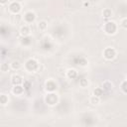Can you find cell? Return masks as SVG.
<instances>
[{
  "label": "cell",
  "mask_w": 127,
  "mask_h": 127,
  "mask_svg": "<svg viewBox=\"0 0 127 127\" xmlns=\"http://www.w3.org/2000/svg\"><path fill=\"white\" fill-rule=\"evenodd\" d=\"M103 29H104V32H105L107 35H113V34H115L116 31H117V25H116V23L113 22V21L107 22V23L104 24Z\"/></svg>",
  "instance_id": "6da1fadb"
},
{
  "label": "cell",
  "mask_w": 127,
  "mask_h": 127,
  "mask_svg": "<svg viewBox=\"0 0 127 127\" xmlns=\"http://www.w3.org/2000/svg\"><path fill=\"white\" fill-rule=\"evenodd\" d=\"M103 57L106 60H108V61L113 60L116 57V51H115V49L110 48V47L104 49V51H103Z\"/></svg>",
  "instance_id": "7a4b0ae2"
},
{
  "label": "cell",
  "mask_w": 127,
  "mask_h": 127,
  "mask_svg": "<svg viewBox=\"0 0 127 127\" xmlns=\"http://www.w3.org/2000/svg\"><path fill=\"white\" fill-rule=\"evenodd\" d=\"M35 19H36V14H35L33 11H28V12H26L25 15H24V17H23V20H24V22H25L26 24H31V23H33V22L35 21Z\"/></svg>",
  "instance_id": "3957f363"
},
{
  "label": "cell",
  "mask_w": 127,
  "mask_h": 127,
  "mask_svg": "<svg viewBox=\"0 0 127 127\" xmlns=\"http://www.w3.org/2000/svg\"><path fill=\"white\" fill-rule=\"evenodd\" d=\"M45 100H46L47 104H49V105L53 106V105L57 104V102H58V97H57V95H56L55 93L51 92V93H49V94L46 96Z\"/></svg>",
  "instance_id": "277c9868"
},
{
  "label": "cell",
  "mask_w": 127,
  "mask_h": 127,
  "mask_svg": "<svg viewBox=\"0 0 127 127\" xmlns=\"http://www.w3.org/2000/svg\"><path fill=\"white\" fill-rule=\"evenodd\" d=\"M8 9H9V11H10L11 13H13V14H18V13L21 11L22 7H21V4H20L19 2H12V3L9 5Z\"/></svg>",
  "instance_id": "5b68a950"
},
{
  "label": "cell",
  "mask_w": 127,
  "mask_h": 127,
  "mask_svg": "<svg viewBox=\"0 0 127 127\" xmlns=\"http://www.w3.org/2000/svg\"><path fill=\"white\" fill-rule=\"evenodd\" d=\"M11 81L14 85H20L21 83H23V78L19 74H13L11 77Z\"/></svg>",
  "instance_id": "8992f818"
},
{
  "label": "cell",
  "mask_w": 127,
  "mask_h": 127,
  "mask_svg": "<svg viewBox=\"0 0 127 127\" xmlns=\"http://www.w3.org/2000/svg\"><path fill=\"white\" fill-rule=\"evenodd\" d=\"M12 92L16 95H21L24 92V87L21 85H14V87L12 88Z\"/></svg>",
  "instance_id": "52a82bcc"
},
{
  "label": "cell",
  "mask_w": 127,
  "mask_h": 127,
  "mask_svg": "<svg viewBox=\"0 0 127 127\" xmlns=\"http://www.w3.org/2000/svg\"><path fill=\"white\" fill-rule=\"evenodd\" d=\"M20 34H21L22 36H24V37L28 36V35L30 34V27H29L28 25L22 26V27L20 28Z\"/></svg>",
  "instance_id": "ba28073f"
},
{
  "label": "cell",
  "mask_w": 127,
  "mask_h": 127,
  "mask_svg": "<svg viewBox=\"0 0 127 127\" xmlns=\"http://www.w3.org/2000/svg\"><path fill=\"white\" fill-rule=\"evenodd\" d=\"M102 88L103 90H111L113 88V83L110 80H105L102 83Z\"/></svg>",
  "instance_id": "9c48e42d"
},
{
  "label": "cell",
  "mask_w": 127,
  "mask_h": 127,
  "mask_svg": "<svg viewBox=\"0 0 127 127\" xmlns=\"http://www.w3.org/2000/svg\"><path fill=\"white\" fill-rule=\"evenodd\" d=\"M89 103H91L92 105H97L100 103V97L99 96H96V95H91L89 97Z\"/></svg>",
  "instance_id": "30bf717a"
},
{
  "label": "cell",
  "mask_w": 127,
  "mask_h": 127,
  "mask_svg": "<svg viewBox=\"0 0 127 127\" xmlns=\"http://www.w3.org/2000/svg\"><path fill=\"white\" fill-rule=\"evenodd\" d=\"M10 67H11L12 69H14V70H18V69L21 67V64H20V62H19L18 60H14V61L11 62Z\"/></svg>",
  "instance_id": "8fae6325"
},
{
  "label": "cell",
  "mask_w": 127,
  "mask_h": 127,
  "mask_svg": "<svg viewBox=\"0 0 127 127\" xmlns=\"http://www.w3.org/2000/svg\"><path fill=\"white\" fill-rule=\"evenodd\" d=\"M51 83H53V80H49V81H47V83H46V88H47V90H49V91H51V92H53L55 89H57V84H56V82L53 84V85H51Z\"/></svg>",
  "instance_id": "7c38bea8"
},
{
  "label": "cell",
  "mask_w": 127,
  "mask_h": 127,
  "mask_svg": "<svg viewBox=\"0 0 127 127\" xmlns=\"http://www.w3.org/2000/svg\"><path fill=\"white\" fill-rule=\"evenodd\" d=\"M76 75H77V72H76L75 69H72V68L67 69V71H66V76H67L68 78H74V77H76Z\"/></svg>",
  "instance_id": "4fadbf2b"
},
{
  "label": "cell",
  "mask_w": 127,
  "mask_h": 127,
  "mask_svg": "<svg viewBox=\"0 0 127 127\" xmlns=\"http://www.w3.org/2000/svg\"><path fill=\"white\" fill-rule=\"evenodd\" d=\"M8 101H9L8 95H6V94L2 93V94L0 95V103H1L2 105H5V104H7V103H8Z\"/></svg>",
  "instance_id": "5bb4252c"
},
{
  "label": "cell",
  "mask_w": 127,
  "mask_h": 127,
  "mask_svg": "<svg viewBox=\"0 0 127 127\" xmlns=\"http://www.w3.org/2000/svg\"><path fill=\"white\" fill-rule=\"evenodd\" d=\"M38 27H39V29H40L41 31H45V30L48 28V23H47L45 20H43V21L39 22V25H38Z\"/></svg>",
  "instance_id": "9a60e30c"
},
{
  "label": "cell",
  "mask_w": 127,
  "mask_h": 127,
  "mask_svg": "<svg viewBox=\"0 0 127 127\" xmlns=\"http://www.w3.org/2000/svg\"><path fill=\"white\" fill-rule=\"evenodd\" d=\"M102 15H103L104 18H109V17H111V15H112V11H111V9H109V8H105V9L103 10V12H102Z\"/></svg>",
  "instance_id": "2e32d148"
},
{
  "label": "cell",
  "mask_w": 127,
  "mask_h": 127,
  "mask_svg": "<svg viewBox=\"0 0 127 127\" xmlns=\"http://www.w3.org/2000/svg\"><path fill=\"white\" fill-rule=\"evenodd\" d=\"M93 94L100 97V96L103 94V88H102V87H96V88L93 90Z\"/></svg>",
  "instance_id": "e0dca14e"
},
{
  "label": "cell",
  "mask_w": 127,
  "mask_h": 127,
  "mask_svg": "<svg viewBox=\"0 0 127 127\" xmlns=\"http://www.w3.org/2000/svg\"><path fill=\"white\" fill-rule=\"evenodd\" d=\"M79 85H80L81 87H87V86H88V81H87V79H85V78L80 79V80H79Z\"/></svg>",
  "instance_id": "ac0fdd59"
},
{
  "label": "cell",
  "mask_w": 127,
  "mask_h": 127,
  "mask_svg": "<svg viewBox=\"0 0 127 127\" xmlns=\"http://www.w3.org/2000/svg\"><path fill=\"white\" fill-rule=\"evenodd\" d=\"M120 87H121V89H122V91H123V92L127 93V79H126V80H124V81H122V83H121Z\"/></svg>",
  "instance_id": "d6986e66"
},
{
  "label": "cell",
  "mask_w": 127,
  "mask_h": 127,
  "mask_svg": "<svg viewBox=\"0 0 127 127\" xmlns=\"http://www.w3.org/2000/svg\"><path fill=\"white\" fill-rule=\"evenodd\" d=\"M0 69H1V71H3V72H6V71H8V69H9V65H8V64H1V66H0Z\"/></svg>",
  "instance_id": "ffe728a7"
},
{
  "label": "cell",
  "mask_w": 127,
  "mask_h": 127,
  "mask_svg": "<svg viewBox=\"0 0 127 127\" xmlns=\"http://www.w3.org/2000/svg\"><path fill=\"white\" fill-rule=\"evenodd\" d=\"M120 26H121L122 28H124V29H127V18H124V19L121 20Z\"/></svg>",
  "instance_id": "44dd1931"
},
{
  "label": "cell",
  "mask_w": 127,
  "mask_h": 127,
  "mask_svg": "<svg viewBox=\"0 0 127 127\" xmlns=\"http://www.w3.org/2000/svg\"><path fill=\"white\" fill-rule=\"evenodd\" d=\"M89 5H90V3H89L88 1H85V2H83V6H84V7H88Z\"/></svg>",
  "instance_id": "7402d4cb"
},
{
  "label": "cell",
  "mask_w": 127,
  "mask_h": 127,
  "mask_svg": "<svg viewBox=\"0 0 127 127\" xmlns=\"http://www.w3.org/2000/svg\"><path fill=\"white\" fill-rule=\"evenodd\" d=\"M8 2V0H0V3H1V5H4V4H6Z\"/></svg>",
  "instance_id": "603a6c76"
}]
</instances>
